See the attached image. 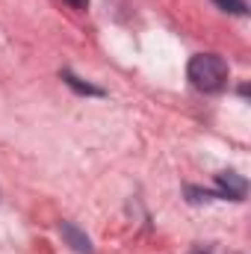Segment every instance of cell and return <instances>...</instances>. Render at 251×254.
Here are the masks:
<instances>
[{"mask_svg":"<svg viewBox=\"0 0 251 254\" xmlns=\"http://www.w3.org/2000/svg\"><path fill=\"white\" fill-rule=\"evenodd\" d=\"M222 12H228V15H249V6H246V0H213Z\"/></svg>","mask_w":251,"mask_h":254,"instance_id":"5b68a950","label":"cell"},{"mask_svg":"<svg viewBox=\"0 0 251 254\" xmlns=\"http://www.w3.org/2000/svg\"><path fill=\"white\" fill-rule=\"evenodd\" d=\"M246 192H249L246 178H240V175H234V172H219V175H216V195H219V198L243 201Z\"/></svg>","mask_w":251,"mask_h":254,"instance_id":"7a4b0ae2","label":"cell"},{"mask_svg":"<svg viewBox=\"0 0 251 254\" xmlns=\"http://www.w3.org/2000/svg\"><path fill=\"white\" fill-rule=\"evenodd\" d=\"M187 74L198 92H222L228 83V63L219 54H198L189 60Z\"/></svg>","mask_w":251,"mask_h":254,"instance_id":"6da1fadb","label":"cell"},{"mask_svg":"<svg viewBox=\"0 0 251 254\" xmlns=\"http://www.w3.org/2000/svg\"><path fill=\"white\" fill-rule=\"evenodd\" d=\"M60 234H63V240L74 249L77 254H92L95 249H92V240L74 225V222H60Z\"/></svg>","mask_w":251,"mask_h":254,"instance_id":"3957f363","label":"cell"},{"mask_svg":"<svg viewBox=\"0 0 251 254\" xmlns=\"http://www.w3.org/2000/svg\"><path fill=\"white\" fill-rule=\"evenodd\" d=\"M63 80L65 86H71L77 95H92V98H104V89H98V86H92V83H86V80H80L77 74H71V71H63Z\"/></svg>","mask_w":251,"mask_h":254,"instance_id":"277c9868","label":"cell"},{"mask_svg":"<svg viewBox=\"0 0 251 254\" xmlns=\"http://www.w3.org/2000/svg\"><path fill=\"white\" fill-rule=\"evenodd\" d=\"M189 254H207V252H204V249H192Z\"/></svg>","mask_w":251,"mask_h":254,"instance_id":"52a82bcc","label":"cell"},{"mask_svg":"<svg viewBox=\"0 0 251 254\" xmlns=\"http://www.w3.org/2000/svg\"><path fill=\"white\" fill-rule=\"evenodd\" d=\"M65 3H68L71 9H77V12H86V9H89V0H65Z\"/></svg>","mask_w":251,"mask_h":254,"instance_id":"8992f818","label":"cell"}]
</instances>
